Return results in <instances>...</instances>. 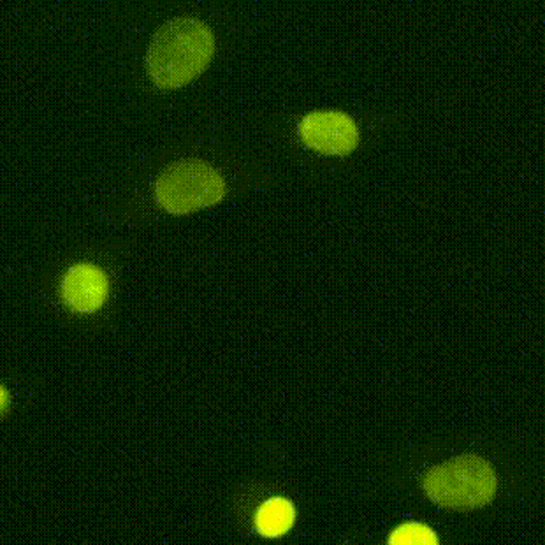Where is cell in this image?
<instances>
[{
    "label": "cell",
    "mask_w": 545,
    "mask_h": 545,
    "mask_svg": "<svg viewBox=\"0 0 545 545\" xmlns=\"http://www.w3.org/2000/svg\"><path fill=\"white\" fill-rule=\"evenodd\" d=\"M213 51L215 39L208 25L183 16L157 30L146 53V67L159 87H183L203 73Z\"/></svg>",
    "instance_id": "obj_1"
},
{
    "label": "cell",
    "mask_w": 545,
    "mask_h": 545,
    "mask_svg": "<svg viewBox=\"0 0 545 545\" xmlns=\"http://www.w3.org/2000/svg\"><path fill=\"white\" fill-rule=\"evenodd\" d=\"M496 480L491 465L477 456H461L435 466L424 479V489L438 505L473 509L495 498Z\"/></svg>",
    "instance_id": "obj_2"
},
{
    "label": "cell",
    "mask_w": 545,
    "mask_h": 545,
    "mask_svg": "<svg viewBox=\"0 0 545 545\" xmlns=\"http://www.w3.org/2000/svg\"><path fill=\"white\" fill-rule=\"evenodd\" d=\"M155 192L164 210L173 215H187L217 204L226 194V183L210 164L185 159L162 171Z\"/></svg>",
    "instance_id": "obj_3"
},
{
    "label": "cell",
    "mask_w": 545,
    "mask_h": 545,
    "mask_svg": "<svg viewBox=\"0 0 545 545\" xmlns=\"http://www.w3.org/2000/svg\"><path fill=\"white\" fill-rule=\"evenodd\" d=\"M299 131L306 145L327 155H347L359 143L354 120L340 111H313L303 118Z\"/></svg>",
    "instance_id": "obj_4"
},
{
    "label": "cell",
    "mask_w": 545,
    "mask_h": 545,
    "mask_svg": "<svg viewBox=\"0 0 545 545\" xmlns=\"http://www.w3.org/2000/svg\"><path fill=\"white\" fill-rule=\"evenodd\" d=\"M62 296L76 312H95L108 296V278L95 266L78 264L67 271Z\"/></svg>",
    "instance_id": "obj_5"
},
{
    "label": "cell",
    "mask_w": 545,
    "mask_h": 545,
    "mask_svg": "<svg viewBox=\"0 0 545 545\" xmlns=\"http://www.w3.org/2000/svg\"><path fill=\"white\" fill-rule=\"evenodd\" d=\"M294 516L296 514L291 502H287L285 498H273L259 509L255 524L264 537H280L285 531L291 530Z\"/></svg>",
    "instance_id": "obj_6"
},
{
    "label": "cell",
    "mask_w": 545,
    "mask_h": 545,
    "mask_svg": "<svg viewBox=\"0 0 545 545\" xmlns=\"http://www.w3.org/2000/svg\"><path fill=\"white\" fill-rule=\"evenodd\" d=\"M389 545H438L435 531L419 523L401 524L394 530Z\"/></svg>",
    "instance_id": "obj_7"
},
{
    "label": "cell",
    "mask_w": 545,
    "mask_h": 545,
    "mask_svg": "<svg viewBox=\"0 0 545 545\" xmlns=\"http://www.w3.org/2000/svg\"><path fill=\"white\" fill-rule=\"evenodd\" d=\"M2 401H4V391L0 389V405H2Z\"/></svg>",
    "instance_id": "obj_8"
}]
</instances>
